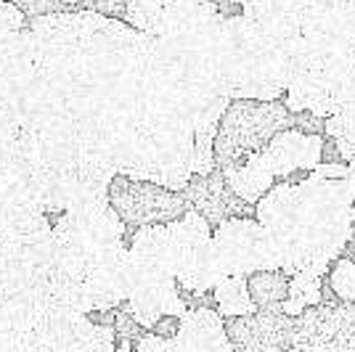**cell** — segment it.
Wrapping results in <instances>:
<instances>
[{"instance_id": "cell-1", "label": "cell", "mask_w": 355, "mask_h": 352, "mask_svg": "<svg viewBox=\"0 0 355 352\" xmlns=\"http://www.w3.org/2000/svg\"><path fill=\"white\" fill-rule=\"evenodd\" d=\"M286 119L289 109L284 106V101H231L223 112L212 141L215 167H239L247 164L254 154H263L270 138L286 130Z\"/></svg>"}, {"instance_id": "cell-2", "label": "cell", "mask_w": 355, "mask_h": 352, "mask_svg": "<svg viewBox=\"0 0 355 352\" xmlns=\"http://www.w3.org/2000/svg\"><path fill=\"white\" fill-rule=\"evenodd\" d=\"M106 202L128 228L170 225L189 212V204L180 191H170L148 180H133L119 173L112 177L106 188Z\"/></svg>"}, {"instance_id": "cell-3", "label": "cell", "mask_w": 355, "mask_h": 352, "mask_svg": "<svg viewBox=\"0 0 355 352\" xmlns=\"http://www.w3.org/2000/svg\"><path fill=\"white\" fill-rule=\"evenodd\" d=\"M321 138H311L295 130H282L270 138L263 151V159L276 177V186L295 170H315L318 167Z\"/></svg>"}, {"instance_id": "cell-4", "label": "cell", "mask_w": 355, "mask_h": 352, "mask_svg": "<svg viewBox=\"0 0 355 352\" xmlns=\"http://www.w3.org/2000/svg\"><path fill=\"white\" fill-rule=\"evenodd\" d=\"M220 173H223L225 186L236 193L239 199H244V202L252 206L257 204V202L276 186V177H273L270 167H268L266 159H263V154H254V157H250L247 164L225 167Z\"/></svg>"}, {"instance_id": "cell-5", "label": "cell", "mask_w": 355, "mask_h": 352, "mask_svg": "<svg viewBox=\"0 0 355 352\" xmlns=\"http://www.w3.org/2000/svg\"><path fill=\"white\" fill-rule=\"evenodd\" d=\"M244 281H247V294H250L252 305L257 310H268L282 308V302L289 294L292 276L284 270H254L250 276H244Z\"/></svg>"}, {"instance_id": "cell-6", "label": "cell", "mask_w": 355, "mask_h": 352, "mask_svg": "<svg viewBox=\"0 0 355 352\" xmlns=\"http://www.w3.org/2000/svg\"><path fill=\"white\" fill-rule=\"evenodd\" d=\"M212 294H215V310L220 318H241L257 310L247 294L244 276H225L212 286Z\"/></svg>"}, {"instance_id": "cell-7", "label": "cell", "mask_w": 355, "mask_h": 352, "mask_svg": "<svg viewBox=\"0 0 355 352\" xmlns=\"http://www.w3.org/2000/svg\"><path fill=\"white\" fill-rule=\"evenodd\" d=\"M326 279L331 292L337 294V299L345 305H355V263L347 257H337L334 263L329 265L326 270Z\"/></svg>"}, {"instance_id": "cell-8", "label": "cell", "mask_w": 355, "mask_h": 352, "mask_svg": "<svg viewBox=\"0 0 355 352\" xmlns=\"http://www.w3.org/2000/svg\"><path fill=\"white\" fill-rule=\"evenodd\" d=\"M286 130L302 132V135H311V138H321L326 130V119L313 114L308 109H300V112H289L286 119Z\"/></svg>"}, {"instance_id": "cell-9", "label": "cell", "mask_w": 355, "mask_h": 352, "mask_svg": "<svg viewBox=\"0 0 355 352\" xmlns=\"http://www.w3.org/2000/svg\"><path fill=\"white\" fill-rule=\"evenodd\" d=\"M16 8L21 11L24 19H40V16H48V14H61V11H67V6L61 3V0H11Z\"/></svg>"}, {"instance_id": "cell-10", "label": "cell", "mask_w": 355, "mask_h": 352, "mask_svg": "<svg viewBox=\"0 0 355 352\" xmlns=\"http://www.w3.org/2000/svg\"><path fill=\"white\" fill-rule=\"evenodd\" d=\"M24 30V16L11 0H0V37Z\"/></svg>"}, {"instance_id": "cell-11", "label": "cell", "mask_w": 355, "mask_h": 352, "mask_svg": "<svg viewBox=\"0 0 355 352\" xmlns=\"http://www.w3.org/2000/svg\"><path fill=\"white\" fill-rule=\"evenodd\" d=\"M83 3H85V11H93L106 19H117V21H122L128 11V0H83Z\"/></svg>"}, {"instance_id": "cell-12", "label": "cell", "mask_w": 355, "mask_h": 352, "mask_svg": "<svg viewBox=\"0 0 355 352\" xmlns=\"http://www.w3.org/2000/svg\"><path fill=\"white\" fill-rule=\"evenodd\" d=\"M178 331H180V315H162L159 321H157L154 326H151V328H148V334H154V337L164 339V342L175 339Z\"/></svg>"}, {"instance_id": "cell-13", "label": "cell", "mask_w": 355, "mask_h": 352, "mask_svg": "<svg viewBox=\"0 0 355 352\" xmlns=\"http://www.w3.org/2000/svg\"><path fill=\"white\" fill-rule=\"evenodd\" d=\"M64 6H77V3H83V0H61Z\"/></svg>"}, {"instance_id": "cell-14", "label": "cell", "mask_w": 355, "mask_h": 352, "mask_svg": "<svg viewBox=\"0 0 355 352\" xmlns=\"http://www.w3.org/2000/svg\"><path fill=\"white\" fill-rule=\"evenodd\" d=\"M342 257H347V260H353V263H355V252H350V254H342Z\"/></svg>"}]
</instances>
